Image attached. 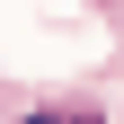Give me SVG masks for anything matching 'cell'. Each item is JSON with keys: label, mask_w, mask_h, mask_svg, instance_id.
Here are the masks:
<instances>
[{"label": "cell", "mask_w": 124, "mask_h": 124, "mask_svg": "<svg viewBox=\"0 0 124 124\" xmlns=\"http://www.w3.org/2000/svg\"><path fill=\"white\" fill-rule=\"evenodd\" d=\"M27 124H98V115H89V106H62V115H53V106H36Z\"/></svg>", "instance_id": "obj_1"}]
</instances>
